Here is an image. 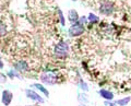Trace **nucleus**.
Returning a JSON list of instances; mask_svg holds the SVG:
<instances>
[{
    "label": "nucleus",
    "mask_w": 131,
    "mask_h": 106,
    "mask_svg": "<svg viewBox=\"0 0 131 106\" xmlns=\"http://www.w3.org/2000/svg\"><path fill=\"white\" fill-rule=\"evenodd\" d=\"M54 52H55V56L57 57V58H64V57H67L68 52H69L68 44L64 43V42H61L59 44H57Z\"/></svg>",
    "instance_id": "f257e3e1"
},
{
    "label": "nucleus",
    "mask_w": 131,
    "mask_h": 106,
    "mask_svg": "<svg viewBox=\"0 0 131 106\" xmlns=\"http://www.w3.org/2000/svg\"><path fill=\"white\" fill-rule=\"evenodd\" d=\"M83 32H84V26L78 22L72 24V26H70V28H69V35L72 36V37L80 36L81 34H83Z\"/></svg>",
    "instance_id": "f03ea898"
},
{
    "label": "nucleus",
    "mask_w": 131,
    "mask_h": 106,
    "mask_svg": "<svg viewBox=\"0 0 131 106\" xmlns=\"http://www.w3.org/2000/svg\"><path fill=\"white\" fill-rule=\"evenodd\" d=\"M40 80L48 84H54L57 82V78L54 75H51V73H44V75H42V77H40Z\"/></svg>",
    "instance_id": "7ed1b4c3"
},
{
    "label": "nucleus",
    "mask_w": 131,
    "mask_h": 106,
    "mask_svg": "<svg viewBox=\"0 0 131 106\" xmlns=\"http://www.w3.org/2000/svg\"><path fill=\"white\" fill-rule=\"evenodd\" d=\"M12 93L10 91H8V90H5V91L2 92V103L5 104L6 106H9L11 104V101H12Z\"/></svg>",
    "instance_id": "20e7f679"
},
{
    "label": "nucleus",
    "mask_w": 131,
    "mask_h": 106,
    "mask_svg": "<svg viewBox=\"0 0 131 106\" xmlns=\"http://www.w3.org/2000/svg\"><path fill=\"white\" fill-rule=\"evenodd\" d=\"M25 93H26V96L28 97V99L34 100L36 102H39V103H43V102H44V100L42 99V97H40L37 93H35L34 91H32V90H26Z\"/></svg>",
    "instance_id": "39448f33"
},
{
    "label": "nucleus",
    "mask_w": 131,
    "mask_h": 106,
    "mask_svg": "<svg viewBox=\"0 0 131 106\" xmlns=\"http://www.w3.org/2000/svg\"><path fill=\"white\" fill-rule=\"evenodd\" d=\"M15 69L18 71H27L28 66L25 61H19L15 63Z\"/></svg>",
    "instance_id": "423d86ee"
},
{
    "label": "nucleus",
    "mask_w": 131,
    "mask_h": 106,
    "mask_svg": "<svg viewBox=\"0 0 131 106\" xmlns=\"http://www.w3.org/2000/svg\"><path fill=\"white\" fill-rule=\"evenodd\" d=\"M101 11L103 12L104 14H110L113 12V7H112V5H109V3H105V5L102 6Z\"/></svg>",
    "instance_id": "0eeeda50"
},
{
    "label": "nucleus",
    "mask_w": 131,
    "mask_h": 106,
    "mask_svg": "<svg viewBox=\"0 0 131 106\" xmlns=\"http://www.w3.org/2000/svg\"><path fill=\"white\" fill-rule=\"evenodd\" d=\"M100 94H101L102 97H104V99H106V100H113V97H114L113 93L109 92V91H106V90H101Z\"/></svg>",
    "instance_id": "6e6552de"
},
{
    "label": "nucleus",
    "mask_w": 131,
    "mask_h": 106,
    "mask_svg": "<svg viewBox=\"0 0 131 106\" xmlns=\"http://www.w3.org/2000/svg\"><path fill=\"white\" fill-rule=\"evenodd\" d=\"M69 20L73 23V22H78V20H79V17H78V13H77V11L74 10H70L69 11Z\"/></svg>",
    "instance_id": "1a4fd4ad"
},
{
    "label": "nucleus",
    "mask_w": 131,
    "mask_h": 106,
    "mask_svg": "<svg viewBox=\"0 0 131 106\" xmlns=\"http://www.w3.org/2000/svg\"><path fill=\"white\" fill-rule=\"evenodd\" d=\"M33 87H34V88H36L37 90H39V91H42V92H43V93H44V94L46 95V96H48V95H49V92H48L47 90H46V89H45V88L43 87V85H40V84H38V83H35L34 85H33Z\"/></svg>",
    "instance_id": "9d476101"
},
{
    "label": "nucleus",
    "mask_w": 131,
    "mask_h": 106,
    "mask_svg": "<svg viewBox=\"0 0 131 106\" xmlns=\"http://www.w3.org/2000/svg\"><path fill=\"white\" fill-rule=\"evenodd\" d=\"M129 101H130V97H125V99H122V100H119V101H117L116 102V104L117 105H121V106H125L129 103Z\"/></svg>",
    "instance_id": "9b49d317"
},
{
    "label": "nucleus",
    "mask_w": 131,
    "mask_h": 106,
    "mask_svg": "<svg viewBox=\"0 0 131 106\" xmlns=\"http://www.w3.org/2000/svg\"><path fill=\"white\" fill-rule=\"evenodd\" d=\"M6 34V25L3 23L0 22V35H5Z\"/></svg>",
    "instance_id": "f8f14e48"
},
{
    "label": "nucleus",
    "mask_w": 131,
    "mask_h": 106,
    "mask_svg": "<svg viewBox=\"0 0 131 106\" xmlns=\"http://www.w3.org/2000/svg\"><path fill=\"white\" fill-rule=\"evenodd\" d=\"M58 13H59V17H60V21H61V24L64 25V19H63V15H62V12L60 10H58Z\"/></svg>",
    "instance_id": "ddd939ff"
},
{
    "label": "nucleus",
    "mask_w": 131,
    "mask_h": 106,
    "mask_svg": "<svg viewBox=\"0 0 131 106\" xmlns=\"http://www.w3.org/2000/svg\"><path fill=\"white\" fill-rule=\"evenodd\" d=\"M90 21H97V19H96V17L95 15H93V14H90Z\"/></svg>",
    "instance_id": "4468645a"
},
{
    "label": "nucleus",
    "mask_w": 131,
    "mask_h": 106,
    "mask_svg": "<svg viewBox=\"0 0 131 106\" xmlns=\"http://www.w3.org/2000/svg\"><path fill=\"white\" fill-rule=\"evenodd\" d=\"M0 78H1V79H0V81H1V82H6V81H7V80H6V77L3 76L2 73H0Z\"/></svg>",
    "instance_id": "2eb2a0df"
},
{
    "label": "nucleus",
    "mask_w": 131,
    "mask_h": 106,
    "mask_svg": "<svg viewBox=\"0 0 131 106\" xmlns=\"http://www.w3.org/2000/svg\"><path fill=\"white\" fill-rule=\"evenodd\" d=\"M3 68V62L1 61V58H0V69H2Z\"/></svg>",
    "instance_id": "dca6fc26"
},
{
    "label": "nucleus",
    "mask_w": 131,
    "mask_h": 106,
    "mask_svg": "<svg viewBox=\"0 0 131 106\" xmlns=\"http://www.w3.org/2000/svg\"><path fill=\"white\" fill-rule=\"evenodd\" d=\"M110 106H115V105H110Z\"/></svg>",
    "instance_id": "f3484780"
},
{
    "label": "nucleus",
    "mask_w": 131,
    "mask_h": 106,
    "mask_svg": "<svg viewBox=\"0 0 131 106\" xmlns=\"http://www.w3.org/2000/svg\"><path fill=\"white\" fill-rule=\"evenodd\" d=\"M72 1H75V0H72Z\"/></svg>",
    "instance_id": "a211bd4d"
}]
</instances>
